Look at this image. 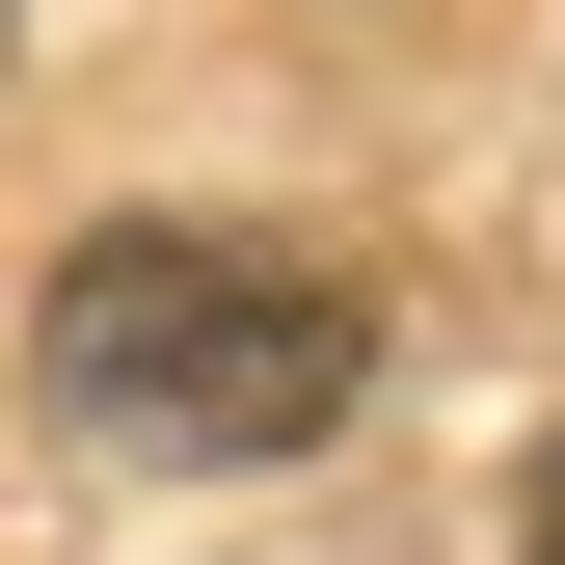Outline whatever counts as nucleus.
Listing matches in <instances>:
<instances>
[{"instance_id": "2", "label": "nucleus", "mask_w": 565, "mask_h": 565, "mask_svg": "<svg viewBox=\"0 0 565 565\" xmlns=\"http://www.w3.org/2000/svg\"><path fill=\"white\" fill-rule=\"evenodd\" d=\"M512 565H565V431H539V458H512Z\"/></svg>"}, {"instance_id": "1", "label": "nucleus", "mask_w": 565, "mask_h": 565, "mask_svg": "<svg viewBox=\"0 0 565 565\" xmlns=\"http://www.w3.org/2000/svg\"><path fill=\"white\" fill-rule=\"evenodd\" d=\"M54 404L135 458H297L350 431V377H377V297H350L323 243H216V216H108L54 243Z\"/></svg>"}]
</instances>
